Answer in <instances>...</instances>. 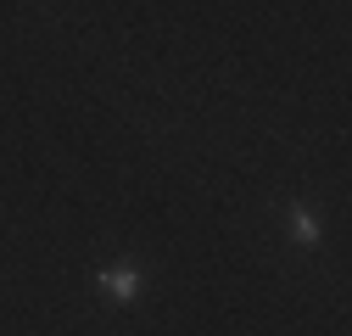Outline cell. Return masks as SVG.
<instances>
[{
  "label": "cell",
  "mask_w": 352,
  "mask_h": 336,
  "mask_svg": "<svg viewBox=\"0 0 352 336\" xmlns=\"http://www.w3.org/2000/svg\"><path fill=\"white\" fill-rule=\"evenodd\" d=\"M96 286L107 291L112 303H135L140 291H146V275H140L135 264H112V269H101V275H96Z\"/></svg>",
  "instance_id": "obj_1"
},
{
  "label": "cell",
  "mask_w": 352,
  "mask_h": 336,
  "mask_svg": "<svg viewBox=\"0 0 352 336\" xmlns=\"http://www.w3.org/2000/svg\"><path fill=\"white\" fill-rule=\"evenodd\" d=\"M285 224H291V241L307 246V252L324 241V219L314 213V202H291V207H285Z\"/></svg>",
  "instance_id": "obj_2"
}]
</instances>
